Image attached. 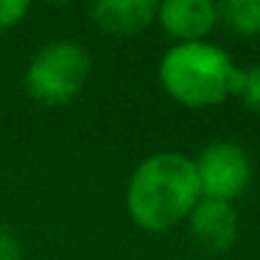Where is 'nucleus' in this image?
Instances as JSON below:
<instances>
[{"mask_svg": "<svg viewBox=\"0 0 260 260\" xmlns=\"http://www.w3.org/2000/svg\"><path fill=\"white\" fill-rule=\"evenodd\" d=\"M199 199L202 191L194 161L171 151L141 161L125 194L130 219L146 232H166L176 227L189 217Z\"/></svg>", "mask_w": 260, "mask_h": 260, "instance_id": "1", "label": "nucleus"}, {"mask_svg": "<svg viewBox=\"0 0 260 260\" xmlns=\"http://www.w3.org/2000/svg\"><path fill=\"white\" fill-rule=\"evenodd\" d=\"M237 67L230 54L207 41L176 44L158 64V82L184 107H214L232 94Z\"/></svg>", "mask_w": 260, "mask_h": 260, "instance_id": "2", "label": "nucleus"}, {"mask_svg": "<svg viewBox=\"0 0 260 260\" xmlns=\"http://www.w3.org/2000/svg\"><path fill=\"white\" fill-rule=\"evenodd\" d=\"M87 77L89 54L74 41H51L31 59L26 69V89L36 102L59 107L82 92Z\"/></svg>", "mask_w": 260, "mask_h": 260, "instance_id": "3", "label": "nucleus"}, {"mask_svg": "<svg viewBox=\"0 0 260 260\" xmlns=\"http://www.w3.org/2000/svg\"><path fill=\"white\" fill-rule=\"evenodd\" d=\"M199 191L207 199L232 202L237 199L252 176L247 153L232 141H214L209 143L199 158L194 161Z\"/></svg>", "mask_w": 260, "mask_h": 260, "instance_id": "4", "label": "nucleus"}, {"mask_svg": "<svg viewBox=\"0 0 260 260\" xmlns=\"http://www.w3.org/2000/svg\"><path fill=\"white\" fill-rule=\"evenodd\" d=\"M189 230L207 252H224L237 240V212L230 202L202 197L189 212Z\"/></svg>", "mask_w": 260, "mask_h": 260, "instance_id": "5", "label": "nucleus"}, {"mask_svg": "<svg viewBox=\"0 0 260 260\" xmlns=\"http://www.w3.org/2000/svg\"><path fill=\"white\" fill-rule=\"evenodd\" d=\"M156 21L164 26V31L179 44L202 41L219 21L217 6L209 0H166L158 3Z\"/></svg>", "mask_w": 260, "mask_h": 260, "instance_id": "6", "label": "nucleus"}, {"mask_svg": "<svg viewBox=\"0 0 260 260\" xmlns=\"http://www.w3.org/2000/svg\"><path fill=\"white\" fill-rule=\"evenodd\" d=\"M158 13L153 0H97L92 6V21L110 36H136L146 31Z\"/></svg>", "mask_w": 260, "mask_h": 260, "instance_id": "7", "label": "nucleus"}, {"mask_svg": "<svg viewBox=\"0 0 260 260\" xmlns=\"http://www.w3.org/2000/svg\"><path fill=\"white\" fill-rule=\"evenodd\" d=\"M217 16L240 36L260 34V0H224L217 6Z\"/></svg>", "mask_w": 260, "mask_h": 260, "instance_id": "8", "label": "nucleus"}, {"mask_svg": "<svg viewBox=\"0 0 260 260\" xmlns=\"http://www.w3.org/2000/svg\"><path fill=\"white\" fill-rule=\"evenodd\" d=\"M232 94L242 97L245 107L260 112V67H252V69H237Z\"/></svg>", "mask_w": 260, "mask_h": 260, "instance_id": "9", "label": "nucleus"}, {"mask_svg": "<svg viewBox=\"0 0 260 260\" xmlns=\"http://www.w3.org/2000/svg\"><path fill=\"white\" fill-rule=\"evenodd\" d=\"M28 11H31V6L26 0H0V31L18 26Z\"/></svg>", "mask_w": 260, "mask_h": 260, "instance_id": "10", "label": "nucleus"}, {"mask_svg": "<svg viewBox=\"0 0 260 260\" xmlns=\"http://www.w3.org/2000/svg\"><path fill=\"white\" fill-rule=\"evenodd\" d=\"M3 237H6V235H3V232H0V247H3Z\"/></svg>", "mask_w": 260, "mask_h": 260, "instance_id": "11", "label": "nucleus"}]
</instances>
